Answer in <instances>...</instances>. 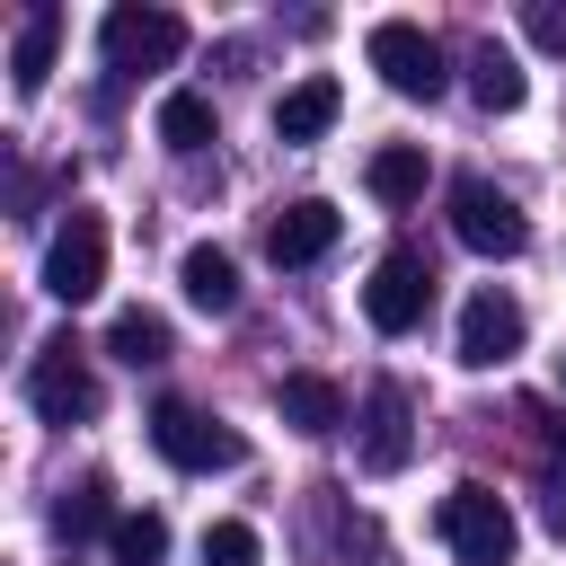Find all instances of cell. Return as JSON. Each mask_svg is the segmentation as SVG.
<instances>
[{"label":"cell","instance_id":"3","mask_svg":"<svg viewBox=\"0 0 566 566\" xmlns=\"http://www.w3.org/2000/svg\"><path fill=\"white\" fill-rule=\"evenodd\" d=\"M27 407H35L44 424H88V416L106 407V389H97V371L80 363V345H71V336L35 345V363H27Z\"/></svg>","mask_w":566,"mask_h":566},{"label":"cell","instance_id":"20","mask_svg":"<svg viewBox=\"0 0 566 566\" xmlns=\"http://www.w3.org/2000/svg\"><path fill=\"white\" fill-rule=\"evenodd\" d=\"M363 177H371L380 203H416V195H424V150H416V142H389V150H371Z\"/></svg>","mask_w":566,"mask_h":566},{"label":"cell","instance_id":"5","mask_svg":"<svg viewBox=\"0 0 566 566\" xmlns=\"http://www.w3.org/2000/svg\"><path fill=\"white\" fill-rule=\"evenodd\" d=\"M363 53H371V71H380L398 97H424V106H433L442 80H451V71H442V44H433L416 18H380V27L363 35Z\"/></svg>","mask_w":566,"mask_h":566},{"label":"cell","instance_id":"22","mask_svg":"<svg viewBox=\"0 0 566 566\" xmlns=\"http://www.w3.org/2000/svg\"><path fill=\"white\" fill-rule=\"evenodd\" d=\"M265 548H256V531L239 522V513H221V522H203V566H256Z\"/></svg>","mask_w":566,"mask_h":566},{"label":"cell","instance_id":"23","mask_svg":"<svg viewBox=\"0 0 566 566\" xmlns=\"http://www.w3.org/2000/svg\"><path fill=\"white\" fill-rule=\"evenodd\" d=\"M522 35H531L539 53L566 62V9H557V0H531V9H522Z\"/></svg>","mask_w":566,"mask_h":566},{"label":"cell","instance_id":"18","mask_svg":"<svg viewBox=\"0 0 566 566\" xmlns=\"http://www.w3.org/2000/svg\"><path fill=\"white\" fill-rule=\"evenodd\" d=\"M159 142H168L177 159H195V150L212 142V97H203V88H168V97H159Z\"/></svg>","mask_w":566,"mask_h":566},{"label":"cell","instance_id":"7","mask_svg":"<svg viewBox=\"0 0 566 566\" xmlns=\"http://www.w3.org/2000/svg\"><path fill=\"white\" fill-rule=\"evenodd\" d=\"M451 230H460V248H478V256H522V248H531L522 203H513L504 186H486V177H460V186H451Z\"/></svg>","mask_w":566,"mask_h":566},{"label":"cell","instance_id":"17","mask_svg":"<svg viewBox=\"0 0 566 566\" xmlns=\"http://www.w3.org/2000/svg\"><path fill=\"white\" fill-rule=\"evenodd\" d=\"M106 354H115V363H133V371H150V363H168V354H177V336H168V318H159V310H124V318L106 327Z\"/></svg>","mask_w":566,"mask_h":566},{"label":"cell","instance_id":"8","mask_svg":"<svg viewBox=\"0 0 566 566\" xmlns=\"http://www.w3.org/2000/svg\"><path fill=\"white\" fill-rule=\"evenodd\" d=\"M44 292L71 301V310L106 292V221H97V212H71V221L53 230V248H44Z\"/></svg>","mask_w":566,"mask_h":566},{"label":"cell","instance_id":"6","mask_svg":"<svg viewBox=\"0 0 566 566\" xmlns=\"http://www.w3.org/2000/svg\"><path fill=\"white\" fill-rule=\"evenodd\" d=\"M150 451L168 460V469H239V433L230 424H212L203 407H186V398H159L150 407Z\"/></svg>","mask_w":566,"mask_h":566},{"label":"cell","instance_id":"15","mask_svg":"<svg viewBox=\"0 0 566 566\" xmlns=\"http://www.w3.org/2000/svg\"><path fill=\"white\" fill-rule=\"evenodd\" d=\"M469 97H478L486 115H513V106L531 97V80H522V62H513V53L495 44V35H486V44L469 53Z\"/></svg>","mask_w":566,"mask_h":566},{"label":"cell","instance_id":"2","mask_svg":"<svg viewBox=\"0 0 566 566\" xmlns=\"http://www.w3.org/2000/svg\"><path fill=\"white\" fill-rule=\"evenodd\" d=\"M97 53H106V71H168L186 53V18L150 9V0H124V9L97 18Z\"/></svg>","mask_w":566,"mask_h":566},{"label":"cell","instance_id":"21","mask_svg":"<svg viewBox=\"0 0 566 566\" xmlns=\"http://www.w3.org/2000/svg\"><path fill=\"white\" fill-rule=\"evenodd\" d=\"M106 548H115V566H159V557H168V522H159V513H124V522L106 531Z\"/></svg>","mask_w":566,"mask_h":566},{"label":"cell","instance_id":"13","mask_svg":"<svg viewBox=\"0 0 566 566\" xmlns=\"http://www.w3.org/2000/svg\"><path fill=\"white\" fill-rule=\"evenodd\" d=\"M274 407H283V424H292V433H310V442L345 424V389H336L327 371H283V389H274Z\"/></svg>","mask_w":566,"mask_h":566},{"label":"cell","instance_id":"4","mask_svg":"<svg viewBox=\"0 0 566 566\" xmlns=\"http://www.w3.org/2000/svg\"><path fill=\"white\" fill-rule=\"evenodd\" d=\"M424 310H433V265H424V248H389L380 265H371V283H363V318L380 327V336H407V327H424Z\"/></svg>","mask_w":566,"mask_h":566},{"label":"cell","instance_id":"14","mask_svg":"<svg viewBox=\"0 0 566 566\" xmlns=\"http://www.w3.org/2000/svg\"><path fill=\"white\" fill-rule=\"evenodd\" d=\"M336 106H345V88H336L327 71H310L301 88H283V106H274V133H283V142H318V133L336 124Z\"/></svg>","mask_w":566,"mask_h":566},{"label":"cell","instance_id":"24","mask_svg":"<svg viewBox=\"0 0 566 566\" xmlns=\"http://www.w3.org/2000/svg\"><path fill=\"white\" fill-rule=\"evenodd\" d=\"M539 531L566 539V478H539Z\"/></svg>","mask_w":566,"mask_h":566},{"label":"cell","instance_id":"10","mask_svg":"<svg viewBox=\"0 0 566 566\" xmlns=\"http://www.w3.org/2000/svg\"><path fill=\"white\" fill-rule=\"evenodd\" d=\"M407 460H416V407H407L398 380H371L363 389V469L371 478H398Z\"/></svg>","mask_w":566,"mask_h":566},{"label":"cell","instance_id":"11","mask_svg":"<svg viewBox=\"0 0 566 566\" xmlns=\"http://www.w3.org/2000/svg\"><path fill=\"white\" fill-rule=\"evenodd\" d=\"M336 230H345L336 203H327V195H301V203H283V212L265 221V256H274V265H318V256L336 248Z\"/></svg>","mask_w":566,"mask_h":566},{"label":"cell","instance_id":"1","mask_svg":"<svg viewBox=\"0 0 566 566\" xmlns=\"http://www.w3.org/2000/svg\"><path fill=\"white\" fill-rule=\"evenodd\" d=\"M442 548H451V566H513V548H522V522H513V504L495 495V486H478V478H460L451 495H442Z\"/></svg>","mask_w":566,"mask_h":566},{"label":"cell","instance_id":"16","mask_svg":"<svg viewBox=\"0 0 566 566\" xmlns=\"http://www.w3.org/2000/svg\"><path fill=\"white\" fill-rule=\"evenodd\" d=\"M177 283H186V301H195L203 318H230V310H239V265H230L221 248H186Z\"/></svg>","mask_w":566,"mask_h":566},{"label":"cell","instance_id":"19","mask_svg":"<svg viewBox=\"0 0 566 566\" xmlns=\"http://www.w3.org/2000/svg\"><path fill=\"white\" fill-rule=\"evenodd\" d=\"M115 522H124V513H115V486H106V478H80V486L53 504V531H62V539H97V531H115Z\"/></svg>","mask_w":566,"mask_h":566},{"label":"cell","instance_id":"25","mask_svg":"<svg viewBox=\"0 0 566 566\" xmlns=\"http://www.w3.org/2000/svg\"><path fill=\"white\" fill-rule=\"evenodd\" d=\"M557 380H566V363H557Z\"/></svg>","mask_w":566,"mask_h":566},{"label":"cell","instance_id":"9","mask_svg":"<svg viewBox=\"0 0 566 566\" xmlns=\"http://www.w3.org/2000/svg\"><path fill=\"white\" fill-rule=\"evenodd\" d=\"M522 336H531V318H522V301H513V292H469V310H460V363H469V371L513 363V354H522Z\"/></svg>","mask_w":566,"mask_h":566},{"label":"cell","instance_id":"12","mask_svg":"<svg viewBox=\"0 0 566 566\" xmlns=\"http://www.w3.org/2000/svg\"><path fill=\"white\" fill-rule=\"evenodd\" d=\"M53 53H62V9H53V0H35V9L18 18V35H9V88H18V97H44Z\"/></svg>","mask_w":566,"mask_h":566}]
</instances>
